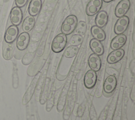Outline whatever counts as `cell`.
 <instances>
[{
	"mask_svg": "<svg viewBox=\"0 0 135 120\" xmlns=\"http://www.w3.org/2000/svg\"><path fill=\"white\" fill-rule=\"evenodd\" d=\"M36 118H37V120H40V118L37 112V109H36Z\"/></svg>",
	"mask_w": 135,
	"mask_h": 120,
	"instance_id": "cell-36",
	"label": "cell"
},
{
	"mask_svg": "<svg viewBox=\"0 0 135 120\" xmlns=\"http://www.w3.org/2000/svg\"><path fill=\"white\" fill-rule=\"evenodd\" d=\"M113 0H102V1L104 2L105 3H110L112 1H113Z\"/></svg>",
	"mask_w": 135,
	"mask_h": 120,
	"instance_id": "cell-37",
	"label": "cell"
},
{
	"mask_svg": "<svg viewBox=\"0 0 135 120\" xmlns=\"http://www.w3.org/2000/svg\"><path fill=\"white\" fill-rule=\"evenodd\" d=\"M130 7V2L129 0H121L117 5L114 14L116 17L119 18L124 16Z\"/></svg>",
	"mask_w": 135,
	"mask_h": 120,
	"instance_id": "cell-10",
	"label": "cell"
},
{
	"mask_svg": "<svg viewBox=\"0 0 135 120\" xmlns=\"http://www.w3.org/2000/svg\"><path fill=\"white\" fill-rule=\"evenodd\" d=\"M42 6V0H31L28 7V12L30 15L34 17L37 16L40 13Z\"/></svg>",
	"mask_w": 135,
	"mask_h": 120,
	"instance_id": "cell-19",
	"label": "cell"
},
{
	"mask_svg": "<svg viewBox=\"0 0 135 120\" xmlns=\"http://www.w3.org/2000/svg\"><path fill=\"white\" fill-rule=\"evenodd\" d=\"M83 41V37L82 35L75 34L71 37L69 40V43L71 45L78 46L82 44Z\"/></svg>",
	"mask_w": 135,
	"mask_h": 120,
	"instance_id": "cell-27",
	"label": "cell"
},
{
	"mask_svg": "<svg viewBox=\"0 0 135 120\" xmlns=\"http://www.w3.org/2000/svg\"><path fill=\"white\" fill-rule=\"evenodd\" d=\"M61 89H62V88L61 87L58 90H57L55 92V93L54 95V105L57 104V101H58V99H59V98L60 97V93L61 92Z\"/></svg>",
	"mask_w": 135,
	"mask_h": 120,
	"instance_id": "cell-34",
	"label": "cell"
},
{
	"mask_svg": "<svg viewBox=\"0 0 135 120\" xmlns=\"http://www.w3.org/2000/svg\"><path fill=\"white\" fill-rule=\"evenodd\" d=\"M108 22V14L104 11H100L95 17V25L102 28L104 27Z\"/></svg>",
	"mask_w": 135,
	"mask_h": 120,
	"instance_id": "cell-21",
	"label": "cell"
},
{
	"mask_svg": "<svg viewBox=\"0 0 135 120\" xmlns=\"http://www.w3.org/2000/svg\"><path fill=\"white\" fill-rule=\"evenodd\" d=\"M67 36L61 33L57 34L53 39L51 45L52 51L55 53L61 52L65 47L67 44Z\"/></svg>",
	"mask_w": 135,
	"mask_h": 120,
	"instance_id": "cell-3",
	"label": "cell"
},
{
	"mask_svg": "<svg viewBox=\"0 0 135 120\" xmlns=\"http://www.w3.org/2000/svg\"><path fill=\"white\" fill-rule=\"evenodd\" d=\"M87 25L86 23L84 21H81L78 23L74 32L76 34H79L82 36L85 33Z\"/></svg>",
	"mask_w": 135,
	"mask_h": 120,
	"instance_id": "cell-26",
	"label": "cell"
},
{
	"mask_svg": "<svg viewBox=\"0 0 135 120\" xmlns=\"http://www.w3.org/2000/svg\"><path fill=\"white\" fill-rule=\"evenodd\" d=\"M35 24V19L34 16L29 15L23 20L22 29L24 32H29L34 28Z\"/></svg>",
	"mask_w": 135,
	"mask_h": 120,
	"instance_id": "cell-23",
	"label": "cell"
},
{
	"mask_svg": "<svg viewBox=\"0 0 135 120\" xmlns=\"http://www.w3.org/2000/svg\"><path fill=\"white\" fill-rule=\"evenodd\" d=\"M78 24V18L74 15L68 16L63 22L61 30L62 33L66 35L71 34L75 29Z\"/></svg>",
	"mask_w": 135,
	"mask_h": 120,
	"instance_id": "cell-2",
	"label": "cell"
},
{
	"mask_svg": "<svg viewBox=\"0 0 135 120\" xmlns=\"http://www.w3.org/2000/svg\"><path fill=\"white\" fill-rule=\"evenodd\" d=\"M124 55V51L122 48L113 50L108 55L107 61L108 63L112 64L120 61Z\"/></svg>",
	"mask_w": 135,
	"mask_h": 120,
	"instance_id": "cell-14",
	"label": "cell"
},
{
	"mask_svg": "<svg viewBox=\"0 0 135 120\" xmlns=\"http://www.w3.org/2000/svg\"><path fill=\"white\" fill-rule=\"evenodd\" d=\"M111 99L108 101V102L107 103V104H106L105 107L102 110L100 114V115H99V117L98 118V120H105V118L106 115H107V110H108L109 104H110V103L111 102Z\"/></svg>",
	"mask_w": 135,
	"mask_h": 120,
	"instance_id": "cell-32",
	"label": "cell"
},
{
	"mask_svg": "<svg viewBox=\"0 0 135 120\" xmlns=\"http://www.w3.org/2000/svg\"><path fill=\"white\" fill-rule=\"evenodd\" d=\"M128 97H127V91L124 95L123 98V112H122L121 116L122 120H128L127 118V103H128Z\"/></svg>",
	"mask_w": 135,
	"mask_h": 120,
	"instance_id": "cell-29",
	"label": "cell"
},
{
	"mask_svg": "<svg viewBox=\"0 0 135 120\" xmlns=\"http://www.w3.org/2000/svg\"><path fill=\"white\" fill-rule=\"evenodd\" d=\"M23 12L21 8L15 6L11 11L9 18L13 25L17 26L19 25L23 19Z\"/></svg>",
	"mask_w": 135,
	"mask_h": 120,
	"instance_id": "cell-13",
	"label": "cell"
},
{
	"mask_svg": "<svg viewBox=\"0 0 135 120\" xmlns=\"http://www.w3.org/2000/svg\"><path fill=\"white\" fill-rule=\"evenodd\" d=\"M122 89L120 88L118 98L116 104V106L114 109V112L112 118L111 120H121L122 116Z\"/></svg>",
	"mask_w": 135,
	"mask_h": 120,
	"instance_id": "cell-16",
	"label": "cell"
},
{
	"mask_svg": "<svg viewBox=\"0 0 135 120\" xmlns=\"http://www.w3.org/2000/svg\"><path fill=\"white\" fill-rule=\"evenodd\" d=\"M89 46L94 54L98 56H101L103 54L104 47L100 41L96 39L92 38L90 41Z\"/></svg>",
	"mask_w": 135,
	"mask_h": 120,
	"instance_id": "cell-20",
	"label": "cell"
},
{
	"mask_svg": "<svg viewBox=\"0 0 135 120\" xmlns=\"http://www.w3.org/2000/svg\"><path fill=\"white\" fill-rule=\"evenodd\" d=\"M117 85V80L115 76L113 75L108 76L104 80L103 84V94L108 97L111 96L113 94Z\"/></svg>",
	"mask_w": 135,
	"mask_h": 120,
	"instance_id": "cell-4",
	"label": "cell"
},
{
	"mask_svg": "<svg viewBox=\"0 0 135 120\" xmlns=\"http://www.w3.org/2000/svg\"><path fill=\"white\" fill-rule=\"evenodd\" d=\"M86 101H87V99L85 98L83 99L82 102L79 104L77 109V116L79 117H81L82 116L85 107Z\"/></svg>",
	"mask_w": 135,
	"mask_h": 120,
	"instance_id": "cell-30",
	"label": "cell"
},
{
	"mask_svg": "<svg viewBox=\"0 0 135 120\" xmlns=\"http://www.w3.org/2000/svg\"><path fill=\"white\" fill-rule=\"evenodd\" d=\"M129 18L127 16L124 15L119 17L114 26V33L117 35L123 34L127 30L129 25Z\"/></svg>",
	"mask_w": 135,
	"mask_h": 120,
	"instance_id": "cell-7",
	"label": "cell"
},
{
	"mask_svg": "<svg viewBox=\"0 0 135 120\" xmlns=\"http://www.w3.org/2000/svg\"><path fill=\"white\" fill-rule=\"evenodd\" d=\"M89 116L90 120H98V115L93 103L91 104L89 109Z\"/></svg>",
	"mask_w": 135,
	"mask_h": 120,
	"instance_id": "cell-31",
	"label": "cell"
},
{
	"mask_svg": "<svg viewBox=\"0 0 135 120\" xmlns=\"http://www.w3.org/2000/svg\"><path fill=\"white\" fill-rule=\"evenodd\" d=\"M77 92L76 83H74L72 88H70L66 101V106L64 107V110L63 114V118L64 120H69L73 106L75 102L76 95Z\"/></svg>",
	"mask_w": 135,
	"mask_h": 120,
	"instance_id": "cell-1",
	"label": "cell"
},
{
	"mask_svg": "<svg viewBox=\"0 0 135 120\" xmlns=\"http://www.w3.org/2000/svg\"><path fill=\"white\" fill-rule=\"evenodd\" d=\"M28 1V0H15V2L17 7L21 8L27 4Z\"/></svg>",
	"mask_w": 135,
	"mask_h": 120,
	"instance_id": "cell-33",
	"label": "cell"
},
{
	"mask_svg": "<svg viewBox=\"0 0 135 120\" xmlns=\"http://www.w3.org/2000/svg\"><path fill=\"white\" fill-rule=\"evenodd\" d=\"M79 48L77 46L70 45L68 46L64 52V56L68 58H72L78 53Z\"/></svg>",
	"mask_w": 135,
	"mask_h": 120,
	"instance_id": "cell-25",
	"label": "cell"
},
{
	"mask_svg": "<svg viewBox=\"0 0 135 120\" xmlns=\"http://www.w3.org/2000/svg\"><path fill=\"white\" fill-rule=\"evenodd\" d=\"M119 91L118 89L116 90V91L113 93V96L112 97L111 102L109 104L108 110H107V115L106 117L105 118V120H111L114 109L116 106L118 98V95H119Z\"/></svg>",
	"mask_w": 135,
	"mask_h": 120,
	"instance_id": "cell-18",
	"label": "cell"
},
{
	"mask_svg": "<svg viewBox=\"0 0 135 120\" xmlns=\"http://www.w3.org/2000/svg\"><path fill=\"white\" fill-rule=\"evenodd\" d=\"M88 64L91 69L96 72H98L101 67V59L99 56L92 53L89 57Z\"/></svg>",
	"mask_w": 135,
	"mask_h": 120,
	"instance_id": "cell-17",
	"label": "cell"
},
{
	"mask_svg": "<svg viewBox=\"0 0 135 120\" xmlns=\"http://www.w3.org/2000/svg\"><path fill=\"white\" fill-rule=\"evenodd\" d=\"M70 80H69L66 82L63 88H62L60 95L57 103L56 109L57 112H62L64 108V107L66 104L67 96L70 89Z\"/></svg>",
	"mask_w": 135,
	"mask_h": 120,
	"instance_id": "cell-5",
	"label": "cell"
},
{
	"mask_svg": "<svg viewBox=\"0 0 135 120\" xmlns=\"http://www.w3.org/2000/svg\"><path fill=\"white\" fill-rule=\"evenodd\" d=\"M91 33L93 38L100 42L104 41L106 38V34L104 30L102 29V28L96 25H94L91 27Z\"/></svg>",
	"mask_w": 135,
	"mask_h": 120,
	"instance_id": "cell-22",
	"label": "cell"
},
{
	"mask_svg": "<svg viewBox=\"0 0 135 120\" xmlns=\"http://www.w3.org/2000/svg\"><path fill=\"white\" fill-rule=\"evenodd\" d=\"M102 3V0H90L85 8L86 15L92 16L97 14L100 11Z\"/></svg>",
	"mask_w": 135,
	"mask_h": 120,
	"instance_id": "cell-6",
	"label": "cell"
},
{
	"mask_svg": "<svg viewBox=\"0 0 135 120\" xmlns=\"http://www.w3.org/2000/svg\"><path fill=\"white\" fill-rule=\"evenodd\" d=\"M97 81V74L96 72L89 69L85 74L83 83L84 86L88 88L91 89L93 88L95 85Z\"/></svg>",
	"mask_w": 135,
	"mask_h": 120,
	"instance_id": "cell-8",
	"label": "cell"
},
{
	"mask_svg": "<svg viewBox=\"0 0 135 120\" xmlns=\"http://www.w3.org/2000/svg\"><path fill=\"white\" fill-rule=\"evenodd\" d=\"M130 97H131V99H132V101L134 102V87H133L132 88V91H131V93L130 94Z\"/></svg>",
	"mask_w": 135,
	"mask_h": 120,
	"instance_id": "cell-35",
	"label": "cell"
},
{
	"mask_svg": "<svg viewBox=\"0 0 135 120\" xmlns=\"http://www.w3.org/2000/svg\"><path fill=\"white\" fill-rule=\"evenodd\" d=\"M38 76H36L33 79L31 83L30 84L29 87L27 88L26 91L25 92L23 98H22V104L23 105H26L28 102L31 101L34 92L35 91V88L36 87V85L38 82Z\"/></svg>",
	"mask_w": 135,
	"mask_h": 120,
	"instance_id": "cell-9",
	"label": "cell"
},
{
	"mask_svg": "<svg viewBox=\"0 0 135 120\" xmlns=\"http://www.w3.org/2000/svg\"><path fill=\"white\" fill-rule=\"evenodd\" d=\"M30 41V36L28 33L22 32L17 37L16 46L19 51H23L28 46Z\"/></svg>",
	"mask_w": 135,
	"mask_h": 120,
	"instance_id": "cell-12",
	"label": "cell"
},
{
	"mask_svg": "<svg viewBox=\"0 0 135 120\" xmlns=\"http://www.w3.org/2000/svg\"><path fill=\"white\" fill-rule=\"evenodd\" d=\"M92 98H91L90 96L89 97V98L87 99L86 101V103L85 105V107L84 111V112L81 117V119L80 120H88L89 116V109H90V107L91 105V104L92 103Z\"/></svg>",
	"mask_w": 135,
	"mask_h": 120,
	"instance_id": "cell-28",
	"label": "cell"
},
{
	"mask_svg": "<svg viewBox=\"0 0 135 120\" xmlns=\"http://www.w3.org/2000/svg\"><path fill=\"white\" fill-rule=\"evenodd\" d=\"M31 120H35V118H34V116L33 115V114H32L31 115Z\"/></svg>",
	"mask_w": 135,
	"mask_h": 120,
	"instance_id": "cell-38",
	"label": "cell"
},
{
	"mask_svg": "<svg viewBox=\"0 0 135 120\" xmlns=\"http://www.w3.org/2000/svg\"><path fill=\"white\" fill-rule=\"evenodd\" d=\"M14 45L12 43H7L5 41L3 46V56L4 59L9 60L11 59L13 55Z\"/></svg>",
	"mask_w": 135,
	"mask_h": 120,
	"instance_id": "cell-24",
	"label": "cell"
},
{
	"mask_svg": "<svg viewBox=\"0 0 135 120\" xmlns=\"http://www.w3.org/2000/svg\"><path fill=\"white\" fill-rule=\"evenodd\" d=\"M127 42V36L124 34L117 35L111 41L110 43V48L113 49H118L121 48Z\"/></svg>",
	"mask_w": 135,
	"mask_h": 120,
	"instance_id": "cell-15",
	"label": "cell"
},
{
	"mask_svg": "<svg viewBox=\"0 0 135 120\" xmlns=\"http://www.w3.org/2000/svg\"><path fill=\"white\" fill-rule=\"evenodd\" d=\"M18 28L15 25L9 26L4 34V41L7 43H13L17 38L18 35Z\"/></svg>",
	"mask_w": 135,
	"mask_h": 120,
	"instance_id": "cell-11",
	"label": "cell"
}]
</instances>
